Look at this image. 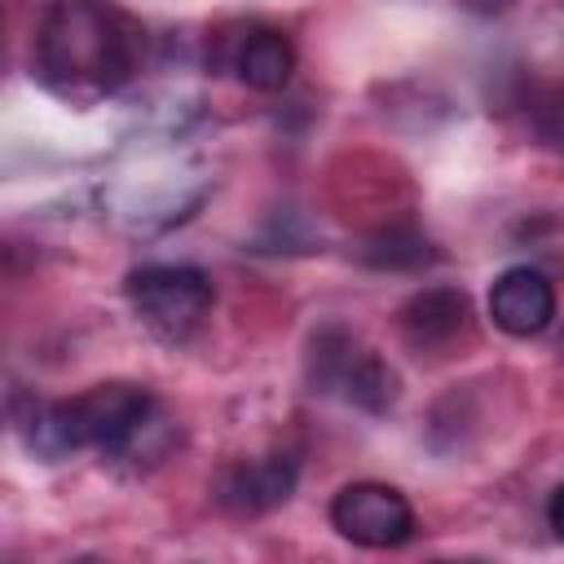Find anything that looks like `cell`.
I'll return each instance as SVG.
<instances>
[{
	"label": "cell",
	"instance_id": "cell-1",
	"mask_svg": "<svg viewBox=\"0 0 564 564\" xmlns=\"http://www.w3.org/2000/svg\"><path fill=\"white\" fill-rule=\"evenodd\" d=\"M141 26L106 0H57L35 35V70L48 93L88 106L123 88L141 62Z\"/></svg>",
	"mask_w": 564,
	"mask_h": 564
},
{
	"label": "cell",
	"instance_id": "cell-2",
	"mask_svg": "<svg viewBox=\"0 0 564 564\" xmlns=\"http://www.w3.org/2000/svg\"><path fill=\"white\" fill-rule=\"evenodd\" d=\"M159 405L137 383H97L70 401H31L18 414V436L44 463H57L75 449H101L110 458H132L145 449V436L159 427Z\"/></svg>",
	"mask_w": 564,
	"mask_h": 564
},
{
	"label": "cell",
	"instance_id": "cell-3",
	"mask_svg": "<svg viewBox=\"0 0 564 564\" xmlns=\"http://www.w3.org/2000/svg\"><path fill=\"white\" fill-rule=\"evenodd\" d=\"M123 295L141 317V326L167 344L189 339L216 304L212 278L194 264H141L128 273Z\"/></svg>",
	"mask_w": 564,
	"mask_h": 564
},
{
	"label": "cell",
	"instance_id": "cell-4",
	"mask_svg": "<svg viewBox=\"0 0 564 564\" xmlns=\"http://www.w3.org/2000/svg\"><path fill=\"white\" fill-rule=\"evenodd\" d=\"M308 379L322 392H339L366 414H383L397 401V370L357 344L344 326H322L308 339Z\"/></svg>",
	"mask_w": 564,
	"mask_h": 564
},
{
	"label": "cell",
	"instance_id": "cell-5",
	"mask_svg": "<svg viewBox=\"0 0 564 564\" xmlns=\"http://www.w3.org/2000/svg\"><path fill=\"white\" fill-rule=\"evenodd\" d=\"M330 524L352 546L388 551V546L410 542L414 511H410V502H405L401 489L379 485V480H357V485H344L330 498Z\"/></svg>",
	"mask_w": 564,
	"mask_h": 564
},
{
	"label": "cell",
	"instance_id": "cell-6",
	"mask_svg": "<svg viewBox=\"0 0 564 564\" xmlns=\"http://www.w3.org/2000/svg\"><path fill=\"white\" fill-rule=\"evenodd\" d=\"M489 317L502 335L511 339H529L542 335L555 317V286L542 269L533 264H511L494 278L489 286Z\"/></svg>",
	"mask_w": 564,
	"mask_h": 564
},
{
	"label": "cell",
	"instance_id": "cell-7",
	"mask_svg": "<svg viewBox=\"0 0 564 564\" xmlns=\"http://www.w3.org/2000/svg\"><path fill=\"white\" fill-rule=\"evenodd\" d=\"M295 476L300 467L291 454L242 458L216 476V502L234 516H264L295 494Z\"/></svg>",
	"mask_w": 564,
	"mask_h": 564
},
{
	"label": "cell",
	"instance_id": "cell-8",
	"mask_svg": "<svg viewBox=\"0 0 564 564\" xmlns=\"http://www.w3.org/2000/svg\"><path fill=\"white\" fill-rule=\"evenodd\" d=\"M467 317H471V304H467V295L458 286H423L401 304L397 330H401L405 348L441 352L467 330Z\"/></svg>",
	"mask_w": 564,
	"mask_h": 564
},
{
	"label": "cell",
	"instance_id": "cell-9",
	"mask_svg": "<svg viewBox=\"0 0 564 564\" xmlns=\"http://www.w3.org/2000/svg\"><path fill=\"white\" fill-rule=\"evenodd\" d=\"M234 70H238V79H242L247 88H256V93H278V88L291 79V70H295V48H291V40H286L282 31L260 26V31H251V35L238 44Z\"/></svg>",
	"mask_w": 564,
	"mask_h": 564
},
{
	"label": "cell",
	"instance_id": "cell-10",
	"mask_svg": "<svg viewBox=\"0 0 564 564\" xmlns=\"http://www.w3.org/2000/svg\"><path fill=\"white\" fill-rule=\"evenodd\" d=\"M361 260L366 264H379V269H410V264H423L427 260V242L414 229H379L361 247Z\"/></svg>",
	"mask_w": 564,
	"mask_h": 564
},
{
	"label": "cell",
	"instance_id": "cell-11",
	"mask_svg": "<svg viewBox=\"0 0 564 564\" xmlns=\"http://www.w3.org/2000/svg\"><path fill=\"white\" fill-rule=\"evenodd\" d=\"M546 524H551V533L564 542V485H555L551 498H546Z\"/></svg>",
	"mask_w": 564,
	"mask_h": 564
},
{
	"label": "cell",
	"instance_id": "cell-12",
	"mask_svg": "<svg viewBox=\"0 0 564 564\" xmlns=\"http://www.w3.org/2000/svg\"><path fill=\"white\" fill-rule=\"evenodd\" d=\"M480 4H507V0H480Z\"/></svg>",
	"mask_w": 564,
	"mask_h": 564
}]
</instances>
